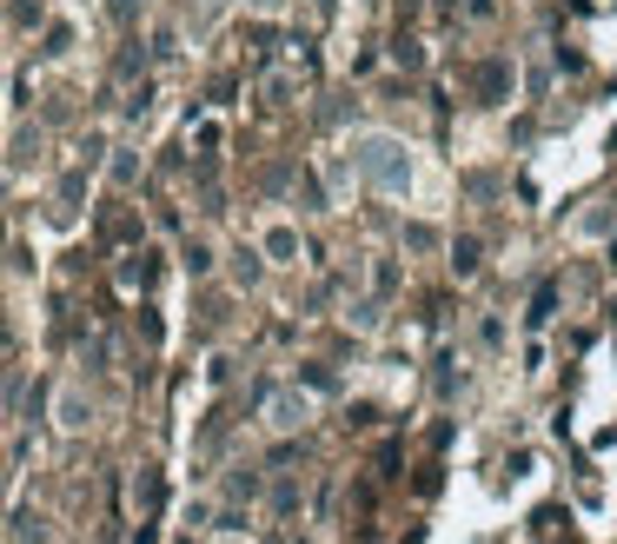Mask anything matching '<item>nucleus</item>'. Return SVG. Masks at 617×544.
I'll return each mask as SVG.
<instances>
[{
    "label": "nucleus",
    "mask_w": 617,
    "mask_h": 544,
    "mask_svg": "<svg viewBox=\"0 0 617 544\" xmlns=\"http://www.w3.org/2000/svg\"><path fill=\"white\" fill-rule=\"evenodd\" d=\"M60 425H66V432H80V425H86V406H80V392H60Z\"/></svg>",
    "instance_id": "2"
},
{
    "label": "nucleus",
    "mask_w": 617,
    "mask_h": 544,
    "mask_svg": "<svg viewBox=\"0 0 617 544\" xmlns=\"http://www.w3.org/2000/svg\"><path fill=\"white\" fill-rule=\"evenodd\" d=\"M306 419H312V399H292V392L272 399V425H279V432H292V425H306Z\"/></svg>",
    "instance_id": "1"
}]
</instances>
